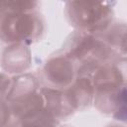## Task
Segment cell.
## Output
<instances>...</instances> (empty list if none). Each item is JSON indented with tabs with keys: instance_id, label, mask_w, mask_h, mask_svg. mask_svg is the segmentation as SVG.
I'll return each mask as SVG.
<instances>
[{
	"instance_id": "3957f363",
	"label": "cell",
	"mask_w": 127,
	"mask_h": 127,
	"mask_svg": "<svg viewBox=\"0 0 127 127\" xmlns=\"http://www.w3.org/2000/svg\"><path fill=\"white\" fill-rule=\"evenodd\" d=\"M95 84L101 89H113L120 85V72L114 68H104L94 76Z\"/></svg>"
},
{
	"instance_id": "5b68a950",
	"label": "cell",
	"mask_w": 127,
	"mask_h": 127,
	"mask_svg": "<svg viewBox=\"0 0 127 127\" xmlns=\"http://www.w3.org/2000/svg\"><path fill=\"white\" fill-rule=\"evenodd\" d=\"M26 127H52V125L51 123H48L43 119H41V120H35L32 122H29L26 125Z\"/></svg>"
},
{
	"instance_id": "7a4b0ae2",
	"label": "cell",
	"mask_w": 127,
	"mask_h": 127,
	"mask_svg": "<svg viewBox=\"0 0 127 127\" xmlns=\"http://www.w3.org/2000/svg\"><path fill=\"white\" fill-rule=\"evenodd\" d=\"M36 20L32 15L23 13L8 14L0 25V32L7 41H24L33 37Z\"/></svg>"
},
{
	"instance_id": "277c9868",
	"label": "cell",
	"mask_w": 127,
	"mask_h": 127,
	"mask_svg": "<svg viewBox=\"0 0 127 127\" xmlns=\"http://www.w3.org/2000/svg\"><path fill=\"white\" fill-rule=\"evenodd\" d=\"M69 63H67L64 59H56L53 62L50 63L49 64V68L52 69H57L59 71L57 72H53V73H49L51 75V77L56 81H67L68 80V76L70 73V67L68 65Z\"/></svg>"
},
{
	"instance_id": "8992f818",
	"label": "cell",
	"mask_w": 127,
	"mask_h": 127,
	"mask_svg": "<svg viewBox=\"0 0 127 127\" xmlns=\"http://www.w3.org/2000/svg\"><path fill=\"white\" fill-rule=\"evenodd\" d=\"M7 86V78H5L2 74H0V93L6 88Z\"/></svg>"
},
{
	"instance_id": "6da1fadb",
	"label": "cell",
	"mask_w": 127,
	"mask_h": 127,
	"mask_svg": "<svg viewBox=\"0 0 127 127\" xmlns=\"http://www.w3.org/2000/svg\"><path fill=\"white\" fill-rule=\"evenodd\" d=\"M71 6V18L85 29H101L109 21V9L102 3L73 2Z\"/></svg>"
}]
</instances>
